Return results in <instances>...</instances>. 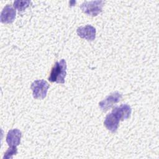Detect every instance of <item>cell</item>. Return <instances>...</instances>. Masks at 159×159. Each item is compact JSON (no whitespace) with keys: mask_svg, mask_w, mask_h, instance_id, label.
Here are the masks:
<instances>
[{"mask_svg":"<svg viewBox=\"0 0 159 159\" xmlns=\"http://www.w3.org/2000/svg\"><path fill=\"white\" fill-rule=\"evenodd\" d=\"M66 63L64 59H61L60 61H57L52 68L48 80L51 82L64 83L66 75Z\"/></svg>","mask_w":159,"mask_h":159,"instance_id":"obj_1","label":"cell"},{"mask_svg":"<svg viewBox=\"0 0 159 159\" xmlns=\"http://www.w3.org/2000/svg\"><path fill=\"white\" fill-rule=\"evenodd\" d=\"M104 2V1H84L80 7L84 13L89 16H96L102 12Z\"/></svg>","mask_w":159,"mask_h":159,"instance_id":"obj_2","label":"cell"},{"mask_svg":"<svg viewBox=\"0 0 159 159\" xmlns=\"http://www.w3.org/2000/svg\"><path fill=\"white\" fill-rule=\"evenodd\" d=\"M49 84L43 80L34 81L31 84L33 97L35 99H44L46 97Z\"/></svg>","mask_w":159,"mask_h":159,"instance_id":"obj_3","label":"cell"},{"mask_svg":"<svg viewBox=\"0 0 159 159\" xmlns=\"http://www.w3.org/2000/svg\"><path fill=\"white\" fill-rule=\"evenodd\" d=\"M122 98V94L118 92H115L108 96L99 103V106L102 111H106L110 109L114 104L118 102Z\"/></svg>","mask_w":159,"mask_h":159,"instance_id":"obj_4","label":"cell"},{"mask_svg":"<svg viewBox=\"0 0 159 159\" xmlns=\"http://www.w3.org/2000/svg\"><path fill=\"white\" fill-rule=\"evenodd\" d=\"M131 112L132 109L129 105L122 104L120 106L115 107L111 112L120 121L128 119L131 114Z\"/></svg>","mask_w":159,"mask_h":159,"instance_id":"obj_5","label":"cell"},{"mask_svg":"<svg viewBox=\"0 0 159 159\" xmlns=\"http://www.w3.org/2000/svg\"><path fill=\"white\" fill-rule=\"evenodd\" d=\"M76 32L81 38L85 39L87 40L92 41L96 37V29L91 25L80 27L77 29Z\"/></svg>","mask_w":159,"mask_h":159,"instance_id":"obj_6","label":"cell"},{"mask_svg":"<svg viewBox=\"0 0 159 159\" xmlns=\"http://www.w3.org/2000/svg\"><path fill=\"white\" fill-rule=\"evenodd\" d=\"M22 134L21 132L17 129L10 130L6 137V142L9 147H17L20 144Z\"/></svg>","mask_w":159,"mask_h":159,"instance_id":"obj_7","label":"cell"},{"mask_svg":"<svg viewBox=\"0 0 159 159\" xmlns=\"http://www.w3.org/2000/svg\"><path fill=\"white\" fill-rule=\"evenodd\" d=\"M16 17V10L11 6H5L1 14V21L2 23H11Z\"/></svg>","mask_w":159,"mask_h":159,"instance_id":"obj_8","label":"cell"},{"mask_svg":"<svg viewBox=\"0 0 159 159\" xmlns=\"http://www.w3.org/2000/svg\"><path fill=\"white\" fill-rule=\"evenodd\" d=\"M119 122V120L111 112L106 116L104 124L109 130L114 132L118 128Z\"/></svg>","mask_w":159,"mask_h":159,"instance_id":"obj_9","label":"cell"},{"mask_svg":"<svg viewBox=\"0 0 159 159\" xmlns=\"http://www.w3.org/2000/svg\"><path fill=\"white\" fill-rule=\"evenodd\" d=\"M30 3V1H15L14 2V7L19 11H22L29 6Z\"/></svg>","mask_w":159,"mask_h":159,"instance_id":"obj_10","label":"cell"},{"mask_svg":"<svg viewBox=\"0 0 159 159\" xmlns=\"http://www.w3.org/2000/svg\"><path fill=\"white\" fill-rule=\"evenodd\" d=\"M17 150L16 147H9L8 150L4 153L3 157L4 159H8V158H12L13 155L17 154Z\"/></svg>","mask_w":159,"mask_h":159,"instance_id":"obj_11","label":"cell"}]
</instances>
